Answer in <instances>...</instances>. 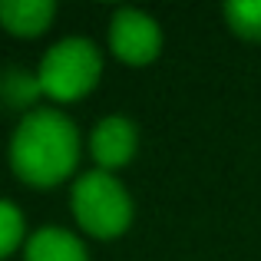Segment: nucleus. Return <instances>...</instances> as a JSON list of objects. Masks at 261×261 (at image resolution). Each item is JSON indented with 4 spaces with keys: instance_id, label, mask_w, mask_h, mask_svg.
Returning <instances> with one entry per match:
<instances>
[{
    "instance_id": "0eeeda50",
    "label": "nucleus",
    "mask_w": 261,
    "mask_h": 261,
    "mask_svg": "<svg viewBox=\"0 0 261 261\" xmlns=\"http://www.w3.org/2000/svg\"><path fill=\"white\" fill-rule=\"evenodd\" d=\"M27 261H89L86 248L66 228H40L27 242Z\"/></svg>"
},
{
    "instance_id": "39448f33",
    "label": "nucleus",
    "mask_w": 261,
    "mask_h": 261,
    "mask_svg": "<svg viewBox=\"0 0 261 261\" xmlns=\"http://www.w3.org/2000/svg\"><path fill=\"white\" fill-rule=\"evenodd\" d=\"M89 149L102 169L126 166L129 155L136 152V126L122 116H106L96 122L93 136H89Z\"/></svg>"
},
{
    "instance_id": "423d86ee",
    "label": "nucleus",
    "mask_w": 261,
    "mask_h": 261,
    "mask_svg": "<svg viewBox=\"0 0 261 261\" xmlns=\"http://www.w3.org/2000/svg\"><path fill=\"white\" fill-rule=\"evenodd\" d=\"M57 13L50 0H0V23L17 37H37Z\"/></svg>"
},
{
    "instance_id": "f03ea898",
    "label": "nucleus",
    "mask_w": 261,
    "mask_h": 261,
    "mask_svg": "<svg viewBox=\"0 0 261 261\" xmlns=\"http://www.w3.org/2000/svg\"><path fill=\"white\" fill-rule=\"evenodd\" d=\"M99 70H102L99 50L83 37H66L43 53L37 86L40 93L53 96V99L70 102L93 89V83L99 80Z\"/></svg>"
},
{
    "instance_id": "1a4fd4ad",
    "label": "nucleus",
    "mask_w": 261,
    "mask_h": 261,
    "mask_svg": "<svg viewBox=\"0 0 261 261\" xmlns=\"http://www.w3.org/2000/svg\"><path fill=\"white\" fill-rule=\"evenodd\" d=\"M20 238H23V218H20L17 205L0 198V258L10 255L20 245Z\"/></svg>"
},
{
    "instance_id": "6e6552de",
    "label": "nucleus",
    "mask_w": 261,
    "mask_h": 261,
    "mask_svg": "<svg viewBox=\"0 0 261 261\" xmlns=\"http://www.w3.org/2000/svg\"><path fill=\"white\" fill-rule=\"evenodd\" d=\"M225 17L235 33L261 40V0H231L225 7Z\"/></svg>"
},
{
    "instance_id": "f257e3e1",
    "label": "nucleus",
    "mask_w": 261,
    "mask_h": 261,
    "mask_svg": "<svg viewBox=\"0 0 261 261\" xmlns=\"http://www.w3.org/2000/svg\"><path fill=\"white\" fill-rule=\"evenodd\" d=\"M80 155L76 126L60 109H30L10 139V166L30 185H57L73 172Z\"/></svg>"
},
{
    "instance_id": "7ed1b4c3",
    "label": "nucleus",
    "mask_w": 261,
    "mask_h": 261,
    "mask_svg": "<svg viewBox=\"0 0 261 261\" xmlns=\"http://www.w3.org/2000/svg\"><path fill=\"white\" fill-rule=\"evenodd\" d=\"M73 212L83 231H89L93 238H116L129 228L133 202L113 175L96 169L73 185Z\"/></svg>"
},
{
    "instance_id": "20e7f679",
    "label": "nucleus",
    "mask_w": 261,
    "mask_h": 261,
    "mask_svg": "<svg viewBox=\"0 0 261 261\" xmlns=\"http://www.w3.org/2000/svg\"><path fill=\"white\" fill-rule=\"evenodd\" d=\"M109 43L122 63L139 66L155 60L162 46V30L149 13L136 10V7H122V10H116L113 23H109Z\"/></svg>"
}]
</instances>
